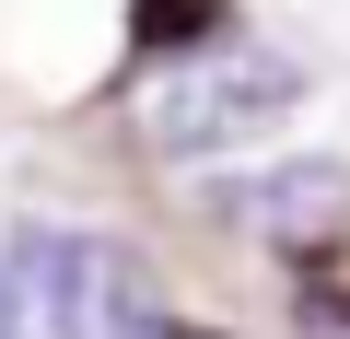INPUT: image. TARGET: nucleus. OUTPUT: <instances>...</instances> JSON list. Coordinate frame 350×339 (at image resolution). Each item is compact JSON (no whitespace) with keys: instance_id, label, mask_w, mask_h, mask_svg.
Segmentation results:
<instances>
[{"instance_id":"39448f33","label":"nucleus","mask_w":350,"mask_h":339,"mask_svg":"<svg viewBox=\"0 0 350 339\" xmlns=\"http://www.w3.org/2000/svg\"><path fill=\"white\" fill-rule=\"evenodd\" d=\"M0 339H36L24 327V292H12V258H0Z\"/></svg>"},{"instance_id":"423d86ee","label":"nucleus","mask_w":350,"mask_h":339,"mask_svg":"<svg viewBox=\"0 0 350 339\" xmlns=\"http://www.w3.org/2000/svg\"><path fill=\"white\" fill-rule=\"evenodd\" d=\"M152 339H211V327H175V316H152Z\"/></svg>"},{"instance_id":"20e7f679","label":"nucleus","mask_w":350,"mask_h":339,"mask_svg":"<svg viewBox=\"0 0 350 339\" xmlns=\"http://www.w3.org/2000/svg\"><path fill=\"white\" fill-rule=\"evenodd\" d=\"M222 12L234 0H140V36L152 47H187V36H222Z\"/></svg>"},{"instance_id":"f257e3e1","label":"nucleus","mask_w":350,"mask_h":339,"mask_svg":"<svg viewBox=\"0 0 350 339\" xmlns=\"http://www.w3.org/2000/svg\"><path fill=\"white\" fill-rule=\"evenodd\" d=\"M292 105H304V71H292L280 47L211 36L199 59H175V71L140 82V140L175 152V164H199V152H245V140H269Z\"/></svg>"},{"instance_id":"f03ea898","label":"nucleus","mask_w":350,"mask_h":339,"mask_svg":"<svg viewBox=\"0 0 350 339\" xmlns=\"http://www.w3.org/2000/svg\"><path fill=\"white\" fill-rule=\"evenodd\" d=\"M0 258H12L24 327H47V339H152V269L117 234L24 223V234H0Z\"/></svg>"},{"instance_id":"7ed1b4c3","label":"nucleus","mask_w":350,"mask_h":339,"mask_svg":"<svg viewBox=\"0 0 350 339\" xmlns=\"http://www.w3.org/2000/svg\"><path fill=\"white\" fill-rule=\"evenodd\" d=\"M211 211L257 223V234L292 246V258H304V246H338V234H350V164H327V152H315V164H269V176L222 188Z\"/></svg>"}]
</instances>
